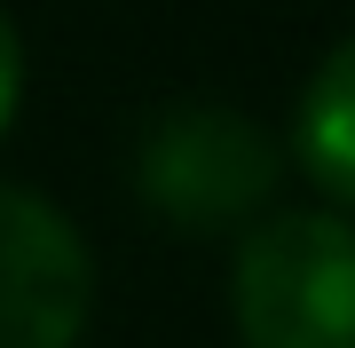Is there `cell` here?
I'll return each mask as SVG.
<instances>
[{"mask_svg": "<svg viewBox=\"0 0 355 348\" xmlns=\"http://www.w3.org/2000/svg\"><path fill=\"white\" fill-rule=\"evenodd\" d=\"M245 348H355V222L331 206L261 214L229 270Z\"/></svg>", "mask_w": 355, "mask_h": 348, "instance_id": "cell-1", "label": "cell"}, {"mask_svg": "<svg viewBox=\"0 0 355 348\" xmlns=\"http://www.w3.org/2000/svg\"><path fill=\"white\" fill-rule=\"evenodd\" d=\"M284 182V142L229 103H174L135 142V190L174 230H229Z\"/></svg>", "mask_w": 355, "mask_h": 348, "instance_id": "cell-2", "label": "cell"}, {"mask_svg": "<svg viewBox=\"0 0 355 348\" xmlns=\"http://www.w3.org/2000/svg\"><path fill=\"white\" fill-rule=\"evenodd\" d=\"M95 309V254L55 198L0 182V348H71Z\"/></svg>", "mask_w": 355, "mask_h": 348, "instance_id": "cell-3", "label": "cell"}, {"mask_svg": "<svg viewBox=\"0 0 355 348\" xmlns=\"http://www.w3.org/2000/svg\"><path fill=\"white\" fill-rule=\"evenodd\" d=\"M292 158L331 206H355V32L308 72L300 111H292Z\"/></svg>", "mask_w": 355, "mask_h": 348, "instance_id": "cell-4", "label": "cell"}, {"mask_svg": "<svg viewBox=\"0 0 355 348\" xmlns=\"http://www.w3.org/2000/svg\"><path fill=\"white\" fill-rule=\"evenodd\" d=\"M16 95H24V40H16L8 8H0V127L16 119Z\"/></svg>", "mask_w": 355, "mask_h": 348, "instance_id": "cell-5", "label": "cell"}]
</instances>
